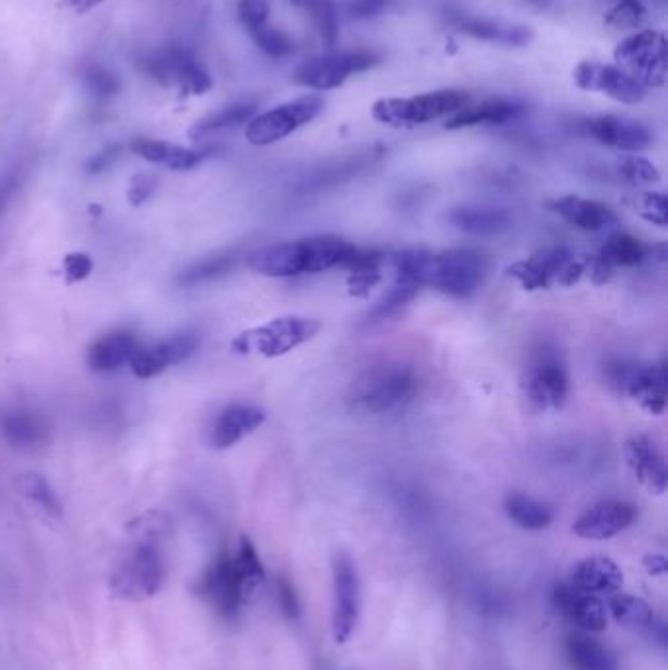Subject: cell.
Returning a JSON list of instances; mask_svg holds the SVG:
<instances>
[{
  "instance_id": "8992f818",
  "label": "cell",
  "mask_w": 668,
  "mask_h": 670,
  "mask_svg": "<svg viewBox=\"0 0 668 670\" xmlns=\"http://www.w3.org/2000/svg\"><path fill=\"white\" fill-rule=\"evenodd\" d=\"M322 330V324L312 318L283 316L275 318L265 326L247 330L232 341V349L241 355H261V357H281L298 345L314 339Z\"/></svg>"
},
{
  "instance_id": "83f0119b",
  "label": "cell",
  "mask_w": 668,
  "mask_h": 670,
  "mask_svg": "<svg viewBox=\"0 0 668 670\" xmlns=\"http://www.w3.org/2000/svg\"><path fill=\"white\" fill-rule=\"evenodd\" d=\"M130 149L145 161L159 163L171 171H191L212 155V149H189L149 138L134 140Z\"/></svg>"
},
{
  "instance_id": "6f0895ef",
  "label": "cell",
  "mask_w": 668,
  "mask_h": 670,
  "mask_svg": "<svg viewBox=\"0 0 668 670\" xmlns=\"http://www.w3.org/2000/svg\"><path fill=\"white\" fill-rule=\"evenodd\" d=\"M16 185H18L16 177H6V179L0 183V214L4 212V208H6L8 200L12 198V194L16 192Z\"/></svg>"
},
{
  "instance_id": "7c38bea8",
  "label": "cell",
  "mask_w": 668,
  "mask_h": 670,
  "mask_svg": "<svg viewBox=\"0 0 668 670\" xmlns=\"http://www.w3.org/2000/svg\"><path fill=\"white\" fill-rule=\"evenodd\" d=\"M608 379L621 394L635 400L643 410L661 416L667 408V367L618 363L608 369Z\"/></svg>"
},
{
  "instance_id": "f907efd6",
  "label": "cell",
  "mask_w": 668,
  "mask_h": 670,
  "mask_svg": "<svg viewBox=\"0 0 668 670\" xmlns=\"http://www.w3.org/2000/svg\"><path fill=\"white\" fill-rule=\"evenodd\" d=\"M641 216L647 222L665 228L668 222L667 196L663 192H647L641 200Z\"/></svg>"
},
{
  "instance_id": "2e32d148",
  "label": "cell",
  "mask_w": 668,
  "mask_h": 670,
  "mask_svg": "<svg viewBox=\"0 0 668 670\" xmlns=\"http://www.w3.org/2000/svg\"><path fill=\"white\" fill-rule=\"evenodd\" d=\"M637 516V508L625 500H602L574 522V535L588 541H606L633 526Z\"/></svg>"
},
{
  "instance_id": "f5cc1de1",
  "label": "cell",
  "mask_w": 668,
  "mask_h": 670,
  "mask_svg": "<svg viewBox=\"0 0 668 670\" xmlns=\"http://www.w3.org/2000/svg\"><path fill=\"white\" fill-rule=\"evenodd\" d=\"M157 189V179L151 173H140L132 179L128 189V200L132 206H142L145 200Z\"/></svg>"
},
{
  "instance_id": "d4e9b609",
  "label": "cell",
  "mask_w": 668,
  "mask_h": 670,
  "mask_svg": "<svg viewBox=\"0 0 668 670\" xmlns=\"http://www.w3.org/2000/svg\"><path fill=\"white\" fill-rule=\"evenodd\" d=\"M447 222L475 238L502 236L514 226L512 214L496 206H459L447 214Z\"/></svg>"
},
{
  "instance_id": "4dcf8cb0",
  "label": "cell",
  "mask_w": 668,
  "mask_h": 670,
  "mask_svg": "<svg viewBox=\"0 0 668 670\" xmlns=\"http://www.w3.org/2000/svg\"><path fill=\"white\" fill-rule=\"evenodd\" d=\"M565 655L573 670H618V657L600 641L584 635L571 633L565 641Z\"/></svg>"
},
{
  "instance_id": "f546056e",
  "label": "cell",
  "mask_w": 668,
  "mask_h": 670,
  "mask_svg": "<svg viewBox=\"0 0 668 670\" xmlns=\"http://www.w3.org/2000/svg\"><path fill=\"white\" fill-rule=\"evenodd\" d=\"M571 584L590 594H616L623 584V573L608 557H588L571 571Z\"/></svg>"
},
{
  "instance_id": "7a4b0ae2",
  "label": "cell",
  "mask_w": 668,
  "mask_h": 670,
  "mask_svg": "<svg viewBox=\"0 0 668 670\" xmlns=\"http://www.w3.org/2000/svg\"><path fill=\"white\" fill-rule=\"evenodd\" d=\"M420 392L412 365L382 361L361 371L347 390V408L361 416H386L404 410Z\"/></svg>"
},
{
  "instance_id": "484cf974",
  "label": "cell",
  "mask_w": 668,
  "mask_h": 670,
  "mask_svg": "<svg viewBox=\"0 0 668 670\" xmlns=\"http://www.w3.org/2000/svg\"><path fill=\"white\" fill-rule=\"evenodd\" d=\"M524 104L510 98H490L475 106H465L445 122V130H463L475 126H502L524 114Z\"/></svg>"
},
{
  "instance_id": "cb8c5ba5",
  "label": "cell",
  "mask_w": 668,
  "mask_h": 670,
  "mask_svg": "<svg viewBox=\"0 0 668 670\" xmlns=\"http://www.w3.org/2000/svg\"><path fill=\"white\" fill-rule=\"evenodd\" d=\"M451 26H455L461 34L471 36L475 40L500 44V46H508V48H524L533 40L531 28L522 26V24L504 22V20L459 14L451 20Z\"/></svg>"
},
{
  "instance_id": "680465c9",
  "label": "cell",
  "mask_w": 668,
  "mask_h": 670,
  "mask_svg": "<svg viewBox=\"0 0 668 670\" xmlns=\"http://www.w3.org/2000/svg\"><path fill=\"white\" fill-rule=\"evenodd\" d=\"M69 8H73L75 12H79V14H85V12H89V10H93L95 6H98V4H102L104 0H63Z\"/></svg>"
},
{
  "instance_id": "ac0fdd59",
  "label": "cell",
  "mask_w": 668,
  "mask_h": 670,
  "mask_svg": "<svg viewBox=\"0 0 668 670\" xmlns=\"http://www.w3.org/2000/svg\"><path fill=\"white\" fill-rule=\"evenodd\" d=\"M584 132L594 138L598 144L608 145L612 149H620V151H643L647 149L653 136L651 130L633 120V118H625V116H614V114H606V116H596V118H588L584 120Z\"/></svg>"
},
{
  "instance_id": "277c9868",
  "label": "cell",
  "mask_w": 668,
  "mask_h": 670,
  "mask_svg": "<svg viewBox=\"0 0 668 670\" xmlns=\"http://www.w3.org/2000/svg\"><path fill=\"white\" fill-rule=\"evenodd\" d=\"M488 273V257L469 247L431 253L426 285L453 298H469L482 287Z\"/></svg>"
},
{
  "instance_id": "44dd1931",
  "label": "cell",
  "mask_w": 668,
  "mask_h": 670,
  "mask_svg": "<svg viewBox=\"0 0 668 670\" xmlns=\"http://www.w3.org/2000/svg\"><path fill=\"white\" fill-rule=\"evenodd\" d=\"M574 259V253L565 245H553L537 251L527 261L514 263L508 267V275L520 281L525 290H539L549 288L553 281H557L563 269Z\"/></svg>"
},
{
  "instance_id": "db71d44e",
  "label": "cell",
  "mask_w": 668,
  "mask_h": 670,
  "mask_svg": "<svg viewBox=\"0 0 668 670\" xmlns=\"http://www.w3.org/2000/svg\"><path fill=\"white\" fill-rule=\"evenodd\" d=\"M390 0H347V14L355 20H371L379 16Z\"/></svg>"
},
{
  "instance_id": "ee69618b",
  "label": "cell",
  "mask_w": 668,
  "mask_h": 670,
  "mask_svg": "<svg viewBox=\"0 0 668 670\" xmlns=\"http://www.w3.org/2000/svg\"><path fill=\"white\" fill-rule=\"evenodd\" d=\"M418 290L420 287L416 285L396 283L394 288L377 304V308L369 314V322H384L386 318H392L418 294Z\"/></svg>"
},
{
  "instance_id": "ab89813d",
  "label": "cell",
  "mask_w": 668,
  "mask_h": 670,
  "mask_svg": "<svg viewBox=\"0 0 668 670\" xmlns=\"http://www.w3.org/2000/svg\"><path fill=\"white\" fill-rule=\"evenodd\" d=\"M81 81L87 89V93L93 96L95 100H110L120 93V79L116 77V73H112L110 69H106L104 65L98 63H91L83 69L81 73Z\"/></svg>"
},
{
  "instance_id": "ffe728a7",
  "label": "cell",
  "mask_w": 668,
  "mask_h": 670,
  "mask_svg": "<svg viewBox=\"0 0 668 670\" xmlns=\"http://www.w3.org/2000/svg\"><path fill=\"white\" fill-rule=\"evenodd\" d=\"M625 459L633 473L651 494L667 492L668 473L665 455L659 445L647 435H633L625 443Z\"/></svg>"
},
{
  "instance_id": "f35d334b",
  "label": "cell",
  "mask_w": 668,
  "mask_h": 670,
  "mask_svg": "<svg viewBox=\"0 0 668 670\" xmlns=\"http://www.w3.org/2000/svg\"><path fill=\"white\" fill-rule=\"evenodd\" d=\"M236 265V257L234 255H218V257H210L204 261H198L191 265L187 271H183L177 277V285L181 287H196L214 279H220L224 275H228Z\"/></svg>"
},
{
  "instance_id": "8fae6325",
  "label": "cell",
  "mask_w": 668,
  "mask_h": 670,
  "mask_svg": "<svg viewBox=\"0 0 668 670\" xmlns=\"http://www.w3.org/2000/svg\"><path fill=\"white\" fill-rule=\"evenodd\" d=\"M324 98L306 95L285 102L269 112H263L247 122L245 138L251 145H271L294 134L298 128L310 124L324 112Z\"/></svg>"
},
{
  "instance_id": "9a60e30c",
  "label": "cell",
  "mask_w": 668,
  "mask_h": 670,
  "mask_svg": "<svg viewBox=\"0 0 668 670\" xmlns=\"http://www.w3.org/2000/svg\"><path fill=\"white\" fill-rule=\"evenodd\" d=\"M573 77L578 89L588 93H602L621 104H639L647 96V89L618 65L580 61L574 67Z\"/></svg>"
},
{
  "instance_id": "5b68a950",
  "label": "cell",
  "mask_w": 668,
  "mask_h": 670,
  "mask_svg": "<svg viewBox=\"0 0 668 670\" xmlns=\"http://www.w3.org/2000/svg\"><path fill=\"white\" fill-rule=\"evenodd\" d=\"M525 396L537 410H561L569 396V373L559 349L539 343L525 365Z\"/></svg>"
},
{
  "instance_id": "9f6ffc18",
  "label": "cell",
  "mask_w": 668,
  "mask_h": 670,
  "mask_svg": "<svg viewBox=\"0 0 668 670\" xmlns=\"http://www.w3.org/2000/svg\"><path fill=\"white\" fill-rule=\"evenodd\" d=\"M647 573L653 576L667 575V559L663 555H647L643 561Z\"/></svg>"
},
{
  "instance_id": "11a10c76",
  "label": "cell",
  "mask_w": 668,
  "mask_h": 670,
  "mask_svg": "<svg viewBox=\"0 0 668 670\" xmlns=\"http://www.w3.org/2000/svg\"><path fill=\"white\" fill-rule=\"evenodd\" d=\"M122 153V147L120 145H110L106 149H102L100 153H96L95 157L87 163V173L89 175H98V173H104L106 169H110L118 157Z\"/></svg>"
},
{
  "instance_id": "4fadbf2b",
  "label": "cell",
  "mask_w": 668,
  "mask_h": 670,
  "mask_svg": "<svg viewBox=\"0 0 668 670\" xmlns=\"http://www.w3.org/2000/svg\"><path fill=\"white\" fill-rule=\"evenodd\" d=\"M196 592L206 598L220 618L232 622L238 618L241 606L249 594L239 575L234 555L222 553L196 584Z\"/></svg>"
},
{
  "instance_id": "d6a6232c",
  "label": "cell",
  "mask_w": 668,
  "mask_h": 670,
  "mask_svg": "<svg viewBox=\"0 0 668 670\" xmlns=\"http://www.w3.org/2000/svg\"><path fill=\"white\" fill-rule=\"evenodd\" d=\"M0 433L10 445L30 449L46 437V426L32 412L12 410L0 414Z\"/></svg>"
},
{
  "instance_id": "7dc6e473",
  "label": "cell",
  "mask_w": 668,
  "mask_h": 670,
  "mask_svg": "<svg viewBox=\"0 0 668 670\" xmlns=\"http://www.w3.org/2000/svg\"><path fill=\"white\" fill-rule=\"evenodd\" d=\"M269 12V0H238L239 22L249 34L267 24Z\"/></svg>"
},
{
  "instance_id": "8d00e7d4",
  "label": "cell",
  "mask_w": 668,
  "mask_h": 670,
  "mask_svg": "<svg viewBox=\"0 0 668 670\" xmlns=\"http://www.w3.org/2000/svg\"><path fill=\"white\" fill-rule=\"evenodd\" d=\"M16 488L20 490V494L28 502H32L48 518H55V520L61 518V514H63L61 504H59L53 488L49 486L48 480L44 479V477L34 475V473L22 475L20 479L16 480Z\"/></svg>"
},
{
  "instance_id": "f1b7e54d",
  "label": "cell",
  "mask_w": 668,
  "mask_h": 670,
  "mask_svg": "<svg viewBox=\"0 0 668 670\" xmlns=\"http://www.w3.org/2000/svg\"><path fill=\"white\" fill-rule=\"evenodd\" d=\"M140 341L132 332H112L96 339L89 347L87 363L96 373H112L130 365L132 357L140 349Z\"/></svg>"
},
{
  "instance_id": "d590c367",
  "label": "cell",
  "mask_w": 668,
  "mask_h": 670,
  "mask_svg": "<svg viewBox=\"0 0 668 670\" xmlns=\"http://www.w3.org/2000/svg\"><path fill=\"white\" fill-rule=\"evenodd\" d=\"M608 612L614 616V620L627 627V629H639V631H649L653 623L657 622V616L653 608L637 596L631 594H616L612 596L608 604Z\"/></svg>"
},
{
  "instance_id": "7402d4cb",
  "label": "cell",
  "mask_w": 668,
  "mask_h": 670,
  "mask_svg": "<svg viewBox=\"0 0 668 670\" xmlns=\"http://www.w3.org/2000/svg\"><path fill=\"white\" fill-rule=\"evenodd\" d=\"M649 247L629 234H616L606 241L590 263V277L596 285L610 281L616 269L637 267L645 261Z\"/></svg>"
},
{
  "instance_id": "4316f807",
  "label": "cell",
  "mask_w": 668,
  "mask_h": 670,
  "mask_svg": "<svg viewBox=\"0 0 668 670\" xmlns=\"http://www.w3.org/2000/svg\"><path fill=\"white\" fill-rule=\"evenodd\" d=\"M265 412L257 406L234 404L226 408L214 422L210 441L216 449H230L239 443L245 435L253 433L265 422Z\"/></svg>"
},
{
  "instance_id": "60d3db41",
  "label": "cell",
  "mask_w": 668,
  "mask_h": 670,
  "mask_svg": "<svg viewBox=\"0 0 668 670\" xmlns=\"http://www.w3.org/2000/svg\"><path fill=\"white\" fill-rule=\"evenodd\" d=\"M300 8H306L312 14L322 42L328 48H334L337 34H339L335 0H302Z\"/></svg>"
},
{
  "instance_id": "30bf717a",
  "label": "cell",
  "mask_w": 668,
  "mask_h": 670,
  "mask_svg": "<svg viewBox=\"0 0 668 670\" xmlns=\"http://www.w3.org/2000/svg\"><path fill=\"white\" fill-rule=\"evenodd\" d=\"M379 63V55L369 49L353 51H330L304 61L292 75L298 87L312 91H332L341 87L351 75L373 69Z\"/></svg>"
},
{
  "instance_id": "74e56055",
  "label": "cell",
  "mask_w": 668,
  "mask_h": 670,
  "mask_svg": "<svg viewBox=\"0 0 668 670\" xmlns=\"http://www.w3.org/2000/svg\"><path fill=\"white\" fill-rule=\"evenodd\" d=\"M430 251L426 249H406L394 255L396 283H408L416 287H426V275L430 265Z\"/></svg>"
},
{
  "instance_id": "9c48e42d",
  "label": "cell",
  "mask_w": 668,
  "mask_h": 670,
  "mask_svg": "<svg viewBox=\"0 0 668 670\" xmlns=\"http://www.w3.org/2000/svg\"><path fill=\"white\" fill-rule=\"evenodd\" d=\"M140 69L163 87L179 89L185 95H204L212 89V77L206 67L185 48H165L142 57Z\"/></svg>"
},
{
  "instance_id": "e0dca14e",
  "label": "cell",
  "mask_w": 668,
  "mask_h": 670,
  "mask_svg": "<svg viewBox=\"0 0 668 670\" xmlns=\"http://www.w3.org/2000/svg\"><path fill=\"white\" fill-rule=\"evenodd\" d=\"M200 337L196 334H179L163 339L155 345L140 347L130 361V369L138 379H153L173 365L187 361L198 349Z\"/></svg>"
},
{
  "instance_id": "816d5d0a",
  "label": "cell",
  "mask_w": 668,
  "mask_h": 670,
  "mask_svg": "<svg viewBox=\"0 0 668 670\" xmlns=\"http://www.w3.org/2000/svg\"><path fill=\"white\" fill-rule=\"evenodd\" d=\"M65 279L69 285L81 283L91 277L93 273V259L87 253H69L63 261Z\"/></svg>"
},
{
  "instance_id": "3957f363",
  "label": "cell",
  "mask_w": 668,
  "mask_h": 670,
  "mask_svg": "<svg viewBox=\"0 0 668 670\" xmlns=\"http://www.w3.org/2000/svg\"><path fill=\"white\" fill-rule=\"evenodd\" d=\"M471 96L465 91L443 89L408 98H381L373 104L371 114L377 122L392 128H416L443 116H453L469 106Z\"/></svg>"
},
{
  "instance_id": "d6986e66",
  "label": "cell",
  "mask_w": 668,
  "mask_h": 670,
  "mask_svg": "<svg viewBox=\"0 0 668 670\" xmlns=\"http://www.w3.org/2000/svg\"><path fill=\"white\" fill-rule=\"evenodd\" d=\"M553 604L565 620L582 631L598 633L608 627V610L604 602L596 594L584 592L571 582L553 588Z\"/></svg>"
},
{
  "instance_id": "e575fe53",
  "label": "cell",
  "mask_w": 668,
  "mask_h": 670,
  "mask_svg": "<svg viewBox=\"0 0 668 670\" xmlns=\"http://www.w3.org/2000/svg\"><path fill=\"white\" fill-rule=\"evenodd\" d=\"M255 112H257V102H251V100H239L234 104H228V106L220 108L218 112L200 120L192 128L191 136L198 140V138H204V136L220 132V130H230V128H236L241 124H247L249 120L255 118Z\"/></svg>"
},
{
  "instance_id": "f6af8a7d",
  "label": "cell",
  "mask_w": 668,
  "mask_h": 670,
  "mask_svg": "<svg viewBox=\"0 0 668 670\" xmlns=\"http://www.w3.org/2000/svg\"><path fill=\"white\" fill-rule=\"evenodd\" d=\"M251 38H253L257 48L261 49L267 57H273V59H283L294 51V42L288 38L287 34L281 32L279 28H271L267 24L263 28L251 32Z\"/></svg>"
},
{
  "instance_id": "bcb514c9",
  "label": "cell",
  "mask_w": 668,
  "mask_h": 670,
  "mask_svg": "<svg viewBox=\"0 0 668 670\" xmlns=\"http://www.w3.org/2000/svg\"><path fill=\"white\" fill-rule=\"evenodd\" d=\"M620 175L633 185H653L661 181L659 169L645 157L629 155L620 161Z\"/></svg>"
},
{
  "instance_id": "1f68e13d",
  "label": "cell",
  "mask_w": 668,
  "mask_h": 670,
  "mask_svg": "<svg viewBox=\"0 0 668 670\" xmlns=\"http://www.w3.org/2000/svg\"><path fill=\"white\" fill-rule=\"evenodd\" d=\"M382 259L384 257L379 251H367V249L355 247L353 255L347 259L343 267L349 271L347 287L353 296L365 298L373 288L381 283Z\"/></svg>"
},
{
  "instance_id": "836d02e7",
  "label": "cell",
  "mask_w": 668,
  "mask_h": 670,
  "mask_svg": "<svg viewBox=\"0 0 668 670\" xmlns=\"http://www.w3.org/2000/svg\"><path fill=\"white\" fill-rule=\"evenodd\" d=\"M504 512L516 526L527 531H541L553 522V510L547 504L522 492H510L506 496Z\"/></svg>"
},
{
  "instance_id": "b9f144b4",
  "label": "cell",
  "mask_w": 668,
  "mask_h": 670,
  "mask_svg": "<svg viewBox=\"0 0 668 670\" xmlns=\"http://www.w3.org/2000/svg\"><path fill=\"white\" fill-rule=\"evenodd\" d=\"M234 561H236L239 575L243 578V582H245V586H247L249 592L255 590L265 580L263 563H261V559L257 555L255 545L247 537H241L238 553L234 555Z\"/></svg>"
},
{
  "instance_id": "52a82bcc",
  "label": "cell",
  "mask_w": 668,
  "mask_h": 670,
  "mask_svg": "<svg viewBox=\"0 0 668 670\" xmlns=\"http://www.w3.org/2000/svg\"><path fill=\"white\" fill-rule=\"evenodd\" d=\"M165 580V563L153 543L140 541L120 561L110 576V590L122 598L140 602L153 598Z\"/></svg>"
},
{
  "instance_id": "91938a15",
  "label": "cell",
  "mask_w": 668,
  "mask_h": 670,
  "mask_svg": "<svg viewBox=\"0 0 668 670\" xmlns=\"http://www.w3.org/2000/svg\"><path fill=\"white\" fill-rule=\"evenodd\" d=\"M527 4H531V6H535V8H549V4H551V0H525Z\"/></svg>"
},
{
  "instance_id": "c3c4849f",
  "label": "cell",
  "mask_w": 668,
  "mask_h": 670,
  "mask_svg": "<svg viewBox=\"0 0 668 670\" xmlns=\"http://www.w3.org/2000/svg\"><path fill=\"white\" fill-rule=\"evenodd\" d=\"M134 533L147 543H153L161 535H165L171 529V520L163 512H149L145 516H140L136 522H132Z\"/></svg>"
},
{
  "instance_id": "603a6c76",
  "label": "cell",
  "mask_w": 668,
  "mask_h": 670,
  "mask_svg": "<svg viewBox=\"0 0 668 670\" xmlns=\"http://www.w3.org/2000/svg\"><path fill=\"white\" fill-rule=\"evenodd\" d=\"M551 212L561 216L569 226L582 232H602L618 222V216L608 204L580 196H561L547 204Z\"/></svg>"
},
{
  "instance_id": "ba28073f",
  "label": "cell",
  "mask_w": 668,
  "mask_h": 670,
  "mask_svg": "<svg viewBox=\"0 0 668 670\" xmlns=\"http://www.w3.org/2000/svg\"><path fill=\"white\" fill-rule=\"evenodd\" d=\"M614 59L645 89H657L667 83V38L663 32L641 30L627 36L614 49Z\"/></svg>"
},
{
  "instance_id": "6da1fadb",
  "label": "cell",
  "mask_w": 668,
  "mask_h": 670,
  "mask_svg": "<svg viewBox=\"0 0 668 670\" xmlns=\"http://www.w3.org/2000/svg\"><path fill=\"white\" fill-rule=\"evenodd\" d=\"M355 245L337 236H312L263 247L249 255L247 265L263 277H298L345 267Z\"/></svg>"
},
{
  "instance_id": "5bb4252c",
  "label": "cell",
  "mask_w": 668,
  "mask_h": 670,
  "mask_svg": "<svg viewBox=\"0 0 668 670\" xmlns=\"http://www.w3.org/2000/svg\"><path fill=\"white\" fill-rule=\"evenodd\" d=\"M334 573V639L337 643H347L361 616V582L353 559L345 553H337L332 565Z\"/></svg>"
},
{
  "instance_id": "7bdbcfd3",
  "label": "cell",
  "mask_w": 668,
  "mask_h": 670,
  "mask_svg": "<svg viewBox=\"0 0 668 670\" xmlns=\"http://www.w3.org/2000/svg\"><path fill=\"white\" fill-rule=\"evenodd\" d=\"M606 24L618 30H637L647 20V8L641 0H620L606 14Z\"/></svg>"
},
{
  "instance_id": "681fc988",
  "label": "cell",
  "mask_w": 668,
  "mask_h": 670,
  "mask_svg": "<svg viewBox=\"0 0 668 670\" xmlns=\"http://www.w3.org/2000/svg\"><path fill=\"white\" fill-rule=\"evenodd\" d=\"M275 590H277V600H279V608L283 616L288 622H298L302 614V606H300V598H298L294 584L288 580L287 576H279Z\"/></svg>"
}]
</instances>
